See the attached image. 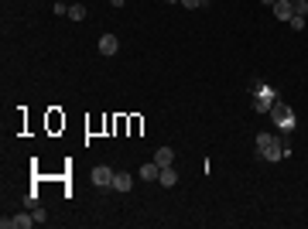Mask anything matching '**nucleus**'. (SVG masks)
I'll use <instances>...</instances> for the list:
<instances>
[{"mask_svg":"<svg viewBox=\"0 0 308 229\" xmlns=\"http://www.w3.org/2000/svg\"><path fill=\"white\" fill-rule=\"evenodd\" d=\"M182 4H185L189 11H195V7H202V0H182Z\"/></svg>","mask_w":308,"mask_h":229,"instance_id":"obj_18","label":"nucleus"},{"mask_svg":"<svg viewBox=\"0 0 308 229\" xmlns=\"http://www.w3.org/2000/svg\"><path fill=\"white\" fill-rule=\"evenodd\" d=\"M264 4H270V7H274V4H277V0H264Z\"/></svg>","mask_w":308,"mask_h":229,"instance_id":"obj_20","label":"nucleus"},{"mask_svg":"<svg viewBox=\"0 0 308 229\" xmlns=\"http://www.w3.org/2000/svg\"><path fill=\"white\" fill-rule=\"evenodd\" d=\"M154 161H158L161 168H168V164H175V151L172 147H158V151H154Z\"/></svg>","mask_w":308,"mask_h":229,"instance_id":"obj_8","label":"nucleus"},{"mask_svg":"<svg viewBox=\"0 0 308 229\" xmlns=\"http://www.w3.org/2000/svg\"><path fill=\"white\" fill-rule=\"evenodd\" d=\"M0 226H4V229H31V226H35V215L18 212V215H11V219H0Z\"/></svg>","mask_w":308,"mask_h":229,"instance_id":"obj_2","label":"nucleus"},{"mask_svg":"<svg viewBox=\"0 0 308 229\" xmlns=\"http://www.w3.org/2000/svg\"><path fill=\"white\" fill-rule=\"evenodd\" d=\"M277 144H281V151H284V154H291V140H288V137H277Z\"/></svg>","mask_w":308,"mask_h":229,"instance_id":"obj_17","label":"nucleus"},{"mask_svg":"<svg viewBox=\"0 0 308 229\" xmlns=\"http://www.w3.org/2000/svg\"><path fill=\"white\" fill-rule=\"evenodd\" d=\"M110 4H113L116 11H120V7H123V4H127V0H110Z\"/></svg>","mask_w":308,"mask_h":229,"instance_id":"obj_19","label":"nucleus"},{"mask_svg":"<svg viewBox=\"0 0 308 229\" xmlns=\"http://www.w3.org/2000/svg\"><path fill=\"white\" fill-rule=\"evenodd\" d=\"M206 4H209V0H202V7H206Z\"/></svg>","mask_w":308,"mask_h":229,"instance_id":"obj_22","label":"nucleus"},{"mask_svg":"<svg viewBox=\"0 0 308 229\" xmlns=\"http://www.w3.org/2000/svg\"><path fill=\"white\" fill-rule=\"evenodd\" d=\"M274 18L281 21V24H288V21L294 18V4H291V0H277V4H274Z\"/></svg>","mask_w":308,"mask_h":229,"instance_id":"obj_4","label":"nucleus"},{"mask_svg":"<svg viewBox=\"0 0 308 229\" xmlns=\"http://www.w3.org/2000/svg\"><path fill=\"white\" fill-rule=\"evenodd\" d=\"M291 4H294V14H298V18H308V0H291Z\"/></svg>","mask_w":308,"mask_h":229,"instance_id":"obj_13","label":"nucleus"},{"mask_svg":"<svg viewBox=\"0 0 308 229\" xmlns=\"http://www.w3.org/2000/svg\"><path fill=\"white\" fill-rule=\"evenodd\" d=\"M168 4H182V0H168Z\"/></svg>","mask_w":308,"mask_h":229,"instance_id":"obj_21","label":"nucleus"},{"mask_svg":"<svg viewBox=\"0 0 308 229\" xmlns=\"http://www.w3.org/2000/svg\"><path fill=\"white\" fill-rule=\"evenodd\" d=\"M35 205H38V191H35V195H24V209H35Z\"/></svg>","mask_w":308,"mask_h":229,"instance_id":"obj_15","label":"nucleus"},{"mask_svg":"<svg viewBox=\"0 0 308 229\" xmlns=\"http://www.w3.org/2000/svg\"><path fill=\"white\" fill-rule=\"evenodd\" d=\"M158 181H161L165 188H175V185H178V171H175L172 164H168V168H161V174H158Z\"/></svg>","mask_w":308,"mask_h":229,"instance_id":"obj_7","label":"nucleus"},{"mask_svg":"<svg viewBox=\"0 0 308 229\" xmlns=\"http://www.w3.org/2000/svg\"><path fill=\"white\" fill-rule=\"evenodd\" d=\"M288 24H291V31H301V28H305V18H298V14H294Z\"/></svg>","mask_w":308,"mask_h":229,"instance_id":"obj_14","label":"nucleus"},{"mask_svg":"<svg viewBox=\"0 0 308 229\" xmlns=\"http://www.w3.org/2000/svg\"><path fill=\"white\" fill-rule=\"evenodd\" d=\"M260 157H264V161H281V157H284V151H281V144H274V147H267Z\"/></svg>","mask_w":308,"mask_h":229,"instance_id":"obj_11","label":"nucleus"},{"mask_svg":"<svg viewBox=\"0 0 308 229\" xmlns=\"http://www.w3.org/2000/svg\"><path fill=\"white\" fill-rule=\"evenodd\" d=\"M65 18H72V21H86V7H82V4H72Z\"/></svg>","mask_w":308,"mask_h":229,"instance_id":"obj_12","label":"nucleus"},{"mask_svg":"<svg viewBox=\"0 0 308 229\" xmlns=\"http://www.w3.org/2000/svg\"><path fill=\"white\" fill-rule=\"evenodd\" d=\"M158 174H161V164H158V161H151V164L140 168V178H144V181H158Z\"/></svg>","mask_w":308,"mask_h":229,"instance_id":"obj_9","label":"nucleus"},{"mask_svg":"<svg viewBox=\"0 0 308 229\" xmlns=\"http://www.w3.org/2000/svg\"><path fill=\"white\" fill-rule=\"evenodd\" d=\"M116 48H120L116 35H103L99 38V55H116Z\"/></svg>","mask_w":308,"mask_h":229,"instance_id":"obj_6","label":"nucleus"},{"mask_svg":"<svg viewBox=\"0 0 308 229\" xmlns=\"http://www.w3.org/2000/svg\"><path fill=\"white\" fill-rule=\"evenodd\" d=\"M270 120H274L284 134H291V130L298 127V116L291 113V106H284V103H274V106H270Z\"/></svg>","mask_w":308,"mask_h":229,"instance_id":"obj_1","label":"nucleus"},{"mask_svg":"<svg viewBox=\"0 0 308 229\" xmlns=\"http://www.w3.org/2000/svg\"><path fill=\"white\" fill-rule=\"evenodd\" d=\"M35 222H48V212L41 209V205H35Z\"/></svg>","mask_w":308,"mask_h":229,"instance_id":"obj_16","label":"nucleus"},{"mask_svg":"<svg viewBox=\"0 0 308 229\" xmlns=\"http://www.w3.org/2000/svg\"><path fill=\"white\" fill-rule=\"evenodd\" d=\"M113 174L106 164H99V168H93V185H99V188H113Z\"/></svg>","mask_w":308,"mask_h":229,"instance_id":"obj_3","label":"nucleus"},{"mask_svg":"<svg viewBox=\"0 0 308 229\" xmlns=\"http://www.w3.org/2000/svg\"><path fill=\"white\" fill-rule=\"evenodd\" d=\"M274 144H277V137H274V134H257V151H260V154L267 151V147H274Z\"/></svg>","mask_w":308,"mask_h":229,"instance_id":"obj_10","label":"nucleus"},{"mask_svg":"<svg viewBox=\"0 0 308 229\" xmlns=\"http://www.w3.org/2000/svg\"><path fill=\"white\" fill-rule=\"evenodd\" d=\"M134 188V174L130 171H116L113 174V191H130Z\"/></svg>","mask_w":308,"mask_h":229,"instance_id":"obj_5","label":"nucleus"}]
</instances>
